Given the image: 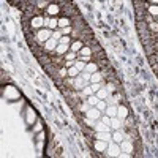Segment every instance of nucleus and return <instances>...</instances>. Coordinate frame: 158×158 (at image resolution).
Wrapping results in <instances>:
<instances>
[{
  "label": "nucleus",
  "instance_id": "f257e3e1",
  "mask_svg": "<svg viewBox=\"0 0 158 158\" xmlns=\"http://www.w3.org/2000/svg\"><path fill=\"white\" fill-rule=\"evenodd\" d=\"M6 2L11 6H14L16 10H19L21 13H24V11L29 10V8H32L38 0H6Z\"/></svg>",
  "mask_w": 158,
  "mask_h": 158
},
{
  "label": "nucleus",
  "instance_id": "f03ea898",
  "mask_svg": "<svg viewBox=\"0 0 158 158\" xmlns=\"http://www.w3.org/2000/svg\"><path fill=\"white\" fill-rule=\"evenodd\" d=\"M86 117L90 119V120H100L101 119V112H100V109L97 106H92L87 112H86Z\"/></svg>",
  "mask_w": 158,
  "mask_h": 158
},
{
  "label": "nucleus",
  "instance_id": "7ed1b4c3",
  "mask_svg": "<svg viewBox=\"0 0 158 158\" xmlns=\"http://www.w3.org/2000/svg\"><path fill=\"white\" fill-rule=\"evenodd\" d=\"M94 131H109V125H106V123H101V122H95V125H94Z\"/></svg>",
  "mask_w": 158,
  "mask_h": 158
},
{
  "label": "nucleus",
  "instance_id": "20e7f679",
  "mask_svg": "<svg viewBox=\"0 0 158 158\" xmlns=\"http://www.w3.org/2000/svg\"><path fill=\"white\" fill-rule=\"evenodd\" d=\"M106 114L109 117H116L119 114V106H109V108H106Z\"/></svg>",
  "mask_w": 158,
  "mask_h": 158
},
{
  "label": "nucleus",
  "instance_id": "39448f33",
  "mask_svg": "<svg viewBox=\"0 0 158 158\" xmlns=\"http://www.w3.org/2000/svg\"><path fill=\"white\" fill-rule=\"evenodd\" d=\"M79 74H81V71L74 67V65L68 68V78H76V76H79Z\"/></svg>",
  "mask_w": 158,
  "mask_h": 158
},
{
  "label": "nucleus",
  "instance_id": "423d86ee",
  "mask_svg": "<svg viewBox=\"0 0 158 158\" xmlns=\"http://www.w3.org/2000/svg\"><path fill=\"white\" fill-rule=\"evenodd\" d=\"M119 117H122V119H127V117H128V109H127L123 105L119 106Z\"/></svg>",
  "mask_w": 158,
  "mask_h": 158
},
{
  "label": "nucleus",
  "instance_id": "0eeeda50",
  "mask_svg": "<svg viewBox=\"0 0 158 158\" xmlns=\"http://www.w3.org/2000/svg\"><path fill=\"white\" fill-rule=\"evenodd\" d=\"M87 101L90 103V106H97L98 105V101H100V98L94 94V95H90V97H87Z\"/></svg>",
  "mask_w": 158,
  "mask_h": 158
},
{
  "label": "nucleus",
  "instance_id": "6e6552de",
  "mask_svg": "<svg viewBox=\"0 0 158 158\" xmlns=\"http://www.w3.org/2000/svg\"><path fill=\"white\" fill-rule=\"evenodd\" d=\"M111 127H112L114 130H120V122H119V119H116V117L111 119Z\"/></svg>",
  "mask_w": 158,
  "mask_h": 158
},
{
  "label": "nucleus",
  "instance_id": "1a4fd4ad",
  "mask_svg": "<svg viewBox=\"0 0 158 158\" xmlns=\"http://www.w3.org/2000/svg\"><path fill=\"white\" fill-rule=\"evenodd\" d=\"M114 141H116V142H119V144L123 141V136H122V133H120L119 130H117V131L114 133Z\"/></svg>",
  "mask_w": 158,
  "mask_h": 158
},
{
  "label": "nucleus",
  "instance_id": "9d476101",
  "mask_svg": "<svg viewBox=\"0 0 158 158\" xmlns=\"http://www.w3.org/2000/svg\"><path fill=\"white\" fill-rule=\"evenodd\" d=\"M97 108H98V109H105V108H108V103H105L103 100H100L98 105H97Z\"/></svg>",
  "mask_w": 158,
  "mask_h": 158
}]
</instances>
